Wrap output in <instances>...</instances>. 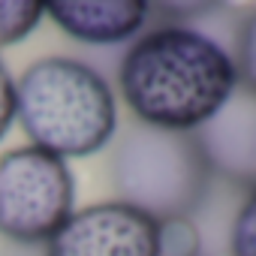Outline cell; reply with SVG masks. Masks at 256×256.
<instances>
[{
  "mask_svg": "<svg viewBox=\"0 0 256 256\" xmlns=\"http://www.w3.org/2000/svg\"><path fill=\"white\" fill-rule=\"evenodd\" d=\"M46 16L76 42L118 46L142 34L151 6L142 0H52Z\"/></svg>",
  "mask_w": 256,
  "mask_h": 256,
  "instance_id": "7",
  "label": "cell"
},
{
  "mask_svg": "<svg viewBox=\"0 0 256 256\" xmlns=\"http://www.w3.org/2000/svg\"><path fill=\"white\" fill-rule=\"evenodd\" d=\"M16 120V78L10 76L6 64L0 60V139Z\"/></svg>",
  "mask_w": 256,
  "mask_h": 256,
  "instance_id": "11",
  "label": "cell"
},
{
  "mask_svg": "<svg viewBox=\"0 0 256 256\" xmlns=\"http://www.w3.org/2000/svg\"><path fill=\"white\" fill-rule=\"evenodd\" d=\"M76 181L66 160L24 145L0 157V235L36 244L72 217Z\"/></svg>",
  "mask_w": 256,
  "mask_h": 256,
  "instance_id": "4",
  "label": "cell"
},
{
  "mask_svg": "<svg viewBox=\"0 0 256 256\" xmlns=\"http://www.w3.org/2000/svg\"><path fill=\"white\" fill-rule=\"evenodd\" d=\"M208 166L226 181L256 187V94L241 84L223 108L196 130Z\"/></svg>",
  "mask_w": 256,
  "mask_h": 256,
  "instance_id": "6",
  "label": "cell"
},
{
  "mask_svg": "<svg viewBox=\"0 0 256 256\" xmlns=\"http://www.w3.org/2000/svg\"><path fill=\"white\" fill-rule=\"evenodd\" d=\"M46 256H160V223L118 199L88 205L52 235Z\"/></svg>",
  "mask_w": 256,
  "mask_h": 256,
  "instance_id": "5",
  "label": "cell"
},
{
  "mask_svg": "<svg viewBox=\"0 0 256 256\" xmlns=\"http://www.w3.org/2000/svg\"><path fill=\"white\" fill-rule=\"evenodd\" d=\"M16 120L34 148L60 160L90 157L118 130L108 82L76 58H42L16 82Z\"/></svg>",
  "mask_w": 256,
  "mask_h": 256,
  "instance_id": "2",
  "label": "cell"
},
{
  "mask_svg": "<svg viewBox=\"0 0 256 256\" xmlns=\"http://www.w3.org/2000/svg\"><path fill=\"white\" fill-rule=\"evenodd\" d=\"M120 96L139 124L196 133L238 88L232 54L211 36L166 24L142 34L118 70Z\"/></svg>",
  "mask_w": 256,
  "mask_h": 256,
  "instance_id": "1",
  "label": "cell"
},
{
  "mask_svg": "<svg viewBox=\"0 0 256 256\" xmlns=\"http://www.w3.org/2000/svg\"><path fill=\"white\" fill-rule=\"evenodd\" d=\"M211 175L196 133L154 130L139 120L124 130L112 154L118 202L133 205L157 223L190 220L208 193Z\"/></svg>",
  "mask_w": 256,
  "mask_h": 256,
  "instance_id": "3",
  "label": "cell"
},
{
  "mask_svg": "<svg viewBox=\"0 0 256 256\" xmlns=\"http://www.w3.org/2000/svg\"><path fill=\"white\" fill-rule=\"evenodd\" d=\"M46 16V4L36 0H0V46H16L28 34L36 30V24Z\"/></svg>",
  "mask_w": 256,
  "mask_h": 256,
  "instance_id": "8",
  "label": "cell"
},
{
  "mask_svg": "<svg viewBox=\"0 0 256 256\" xmlns=\"http://www.w3.org/2000/svg\"><path fill=\"white\" fill-rule=\"evenodd\" d=\"M229 247L232 256H256V187L244 196V202L235 211Z\"/></svg>",
  "mask_w": 256,
  "mask_h": 256,
  "instance_id": "10",
  "label": "cell"
},
{
  "mask_svg": "<svg viewBox=\"0 0 256 256\" xmlns=\"http://www.w3.org/2000/svg\"><path fill=\"white\" fill-rule=\"evenodd\" d=\"M235 76L238 84L250 94H256V10L241 22L238 40H235Z\"/></svg>",
  "mask_w": 256,
  "mask_h": 256,
  "instance_id": "9",
  "label": "cell"
}]
</instances>
